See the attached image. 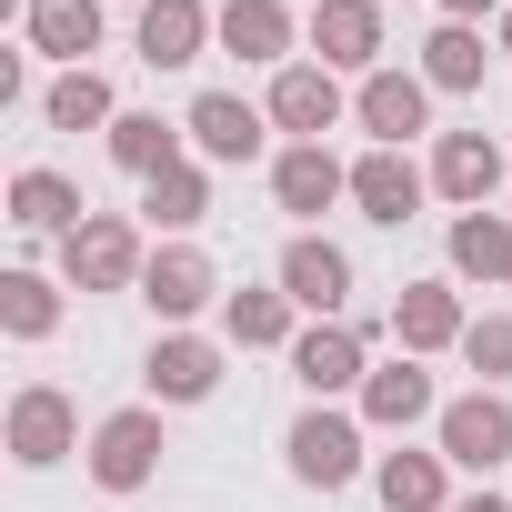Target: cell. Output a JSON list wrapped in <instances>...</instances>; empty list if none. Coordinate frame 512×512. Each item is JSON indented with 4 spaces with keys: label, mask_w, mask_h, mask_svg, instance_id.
<instances>
[{
    "label": "cell",
    "mask_w": 512,
    "mask_h": 512,
    "mask_svg": "<svg viewBox=\"0 0 512 512\" xmlns=\"http://www.w3.org/2000/svg\"><path fill=\"white\" fill-rule=\"evenodd\" d=\"M221 372H231V342H221V332H151V352H141V402L191 412V402L221 392Z\"/></svg>",
    "instance_id": "5"
},
{
    "label": "cell",
    "mask_w": 512,
    "mask_h": 512,
    "mask_svg": "<svg viewBox=\"0 0 512 512\" xmlns=\"http://www.w3.org/2000/svg\"><path fill=\"white\" fill-rule=\"evenodd\" d=\"M262 111H272V131H292V141H332V131L352 121V81L322 71V61H292V71H272Z\"/></svg>",
    "instance_id": "11"
},
{
    "label": "cell",
    "mask_w": 512,
    "mask_h": 512,
    "mask_svg": "<svg viewBox=\"0 0 512 512\" xmlns=\"http://www.w3.org/2000/svg\"><path fill=\"white\" fill-rule=\"evenodd\" d=\"M302 61H322V71H342V81H372V71H382V0H312Z\"/></svg>",
    "instance_id": "9"
},
{
    "label": "cell",
    "mask_w": 512,
    "mask_h": 512,
    "mask_svg": "<svg viewBox=\"0 0 512 512\" xmlns=\"http://www.w3.org/2000/svg\"><path fill=\"white\" fill-rule=\"evenodd\" d=\"M141 302L161 312V332H191L201 312H221V262L201 241H151V272H141Z\"/></svg>",
    "instance_id": "8"
},
{
    "label": "cell",
    "mask_w": 512,
    "mask_h": 512,
    "mask_svg": "<svg viewBox=\"0 0 512 512\" xmlns=\"http://www.w3.org/2000/svg\"><path fill=\"white\" fill-rule=\"evenodd\" d=\"M131 51H141L151 71H191L201 51H221V0H141Z\"/></svg>",
    "instance_id": "16"
},
{
    "label": "cell",
    "mask_w": 512,
    "mask_h": 512,
    "mask_svg": "<svg viewBox=\"0 0 512 512\" xmlns=\"http://www.w3.org/2000/svg\"><path fill=\"white\" fill-rule=\"evenodd\" d=\"M432 101H442V91H432L422 71H392V61H382L372 81H352V121L372 131V151H412V141L432 131Z\"/></svg>",
    "instance_id": "12"
},
{
    "label": "cell",
    "mask_w": 512,
    "mask_h": 512,
    "mask_svg": "<svg viewBox=\"0 0 512 512\" xmlns=\"http://www.w3.org/2000/svg\"><path fill=\"white\" fill-rule=\"evenodd\" d=\"M492 51H502V61H512V11H502V21H492Z\"/></svg>",
    "instance_id": "34"
},
{
    "label": "cell",
    "mask_w": 512,
    "mask_h": 512,
    "mask_svg": "<svg viewBox=\"0 0 512 512\" xmlns=\"http://www.w3.org/2000/svg\"><path fill=\"white\" fill-rule=\"evenodd\" d=\"M221 342L231 352H292L302 342V302L282 282H241V292H221Z\"/></svg>",
    "instance_id": "21"
},
{
    "label": "cell",
    "mask_w": 512,
    "mask_h": 512,
    "mask_svg": "<svg viewBox=\"0 0 512 512\" xmlns=\"http://www.w3.org/2000/svg\"><path fill=\"white\" fill-rule=\"evenodd\" d=\"M41 121H51V131H111V121H121V91H111L101 71H61V81L41 91Z\"/></svg>",
    "instance_id": "30"
},
{
    "label": "cell",
    "mask_w": 512,
    "mask_h": 512,
    "mask_svg": "<svg viewBox=\"0 0 512 512\" xmlns=\"http://www.w3.org/2000/svg\"><path fill=\"white\" fill-rule=\"evenodd\" d=\"M492 61H502V51H482V31H472V21H432V41H422V61H412V71L452 101V91H482V71H492Z\"/></svg>",
    "instance_id": "27"
},
{
    "label": "cell",
    "mask_w": 512,
    "mask_h": 512,
    "mask_svg": "<svg viewBox=\"0 0 512 512\" xmlns=\"http://www.w3.org/2000/svg\"><path fill=\"white\" fill-rule=\"evenodd\" d=\"M352 412H362L372 432H422V422H442V382L402 352V362H372V382L352 392Z\"/></svg>",
    "instance_id": "20"
},
{
    "label": "cell",
    "mask_w": 512,
    "mask_h": 512,
    "mask_svg": "<svg viewBox=\"0 0 512 512\" xmlns=\"http://www.w3.org/2000/svg\"><path fill=\"white\" fill-rule=\"evenodd\" d=\"M372 492H382V512H452V462L442 452H372Z\"/></svg>",
    "instance_id": "26"
},
{
    "label": "cell",
    "mask_w": 512,
    "mask_h": 512,
    "mask_svg": "<svg viewBox=\"0 0 512 512\" xmlns=\"http://www.w3.org/2000/svg\"><path fill=\"white\" fill-rule=\"evenodd\" d=\"M272 282H282L312 322H352V251H342V241L292 231V241H282V262H272Z\"/></svg>",
    "instance_id": "14"
},
{
    "label": "cell",
    "mask_w": 512,
    "mask_h": 512,
    "mask_svg": "<svg viewBox=\"0 0 512 512\" xmlns=\"http://www.w3.org/2000/svg\"><path fill=\"white\" fill-rule=\"evenodd\" d=\"M181 131H191V161H211V171H241V161L272 151V111L241 101V91H201L181 111Z\"/></svg>",
    "instance_id": "10"
},
{
    "label": "cell",
    "mask_w": 512,
    "mask_h": 512,
    "mask_svg": "<svg viewBox=\"0 0 512 512\" xmlns=\"http://www.w3.org/2000/svg\"><path fill=\"white\" fill-rule=\"evenodd\" d=\"M442 262H452V282L512 292V211H452V231H442Z\"/></svg>",
    "instance_id": "22"
},
{
    "label": "cell",
    "mask_w": 512,
    "mask_h": 512,
    "mask_svg": "<svg viewBox=\"0 0 512 512\" xmlns=\"http://www.w3.org/2000/svg\"><path fill=\"white\" fill-rule=\"evenodd\" d=\"M452 512H512V502H502L492 482H472V492H452Z\"/></svg>",
    "instance_id": "33"
},
{
    "label": "cell",
    "mask_w": 512,
    "mask_h": 512,
    "mask_svg": "<svg viewBox=\"0 0 512 512\" xmlns=\"http://www.w3.org/2000/svg\"><path fill=\"white\" fill-rule=\"evenodd\" d=\"M372 422L362 412H342V402H302L292 412V432H282V462H292V482L302 492H352L362 472H372Z\"/></svg>",
    "instance_id": "1"
},
{
    "label": "cell",
    "mask_w": 512,
    "mask_h": 512,
    "mask_svg": "<svg viewBox=\"0 0 512 512\" xmlns=\"http://www.w3.org/2000/svg\"><path fill=\"white\" fill-rule=\"evenodd\" d=\"M161 452H171V432H161V402H121V412H101V422H91V452H81V472H91L101 492H141V482L161 472Z\"/></svg>",
    "instance_id": "6"
},
{
    "label": "cell",
    "mask_w": 512,
    "mask_h": 512,
    "mask_svg": "<svg viewBox=\"0 0 512 512\" xmlns=\"http://www.w3.org/2000/svg\"><path fill=\"white\" fill-rule=\"evenodd\" d=\"M11 221H21L31 241H71V231L91 221V201H81V181H71V171L31 161V171H11Z\"/></svg>",
    "instance_id": "23"
},
{
    "label": "cell",
    "mask_w": 512,
    "mask_h": 512,
    "mask_svg": "<svg viewBox=\"0 0 512 512\" xmlns=\"http://www.w3.org/2000/svg\"><path fill=\"white\" fill-rule=\"evenodd\" d=\"M492 191H512V151L492 131H432V201L492 211Z\"/></svg>",
    "instance_id": "13"
},
{
    "label": "cell",
    "mask_w": 512,
    "mask_h": 512,
    "mask_svg": "<svg viewBox=\"0 0 512 512\" xmlns=\"http://www.w3.org/2000/svg\"><path fill=\"white\" fill-rule=\"evenodd\" d=\"M101 151H111L131 181H161V171H181V161H191V131H181V121H161V111H121V121L101 131Z\"/></svg>",
    "instance_id": "25"
},
{
    "label": "cell",
    "mask_w": 512,
    "mask_h": 512,
    "mask_svg": "<svg viewBox=\"0 0 512 512\" xmlns=\"http://www.w3.org/2000/svg\"><path fill=\"white\" fill-rule=\"evenodd\" d=\"M502 11H512V0H442V21H472V31H482V21H502Z\"/></svg>",
    "instance_id": "32"
},
{
    "label": "cell",
    "mask_w": 512,
    "mask_h": 512,
    "mask_svg": "<svg viewBox=\"0 0 512 512\" xmlns=\"http://www.w3.org/2000/svg\"><path fill=\"white\" fill-rule=\"evenodd\" d=\"M71 282H51V272H0V332H11V342H51L61 332V302Z\"/></svg>",
    "instance_id": "29"
},
{
    "label": "cell",
    "mask_w": 512,
    "mask_h": 512,
    "mask_svg": "<svg viewBox=\"0 0 512 512\" xmlns=\"http://www.w3.org/2000/svg\"><path fill=\"white\" fill-rule=\"evenodd\" d=\"M462 362H472V372L502 392V382H512V312H472V332H462Z\"/></svg>",
    "instance_id": "31"
},
{
    "label": "cell",
    "mask_w": 512,
    "mask_h": 512,
    "mask_svg": "<svg viewBox=\"0 0 512 512\" xmlns=\"http://www.w3.org/2000/svg\"><path fill=\"white\" fill-rule=\"evenodd\" d=\"M272 201H282L292 221H322L332 201H352V161H342L332 141H282V151H272Z\"/></svg>",
    "instance_id": "18"
},
{
    "label": "cell",
    "mask_w": 512,
    "mask_h": 512,
    "mask_svg": "<svg viewBox=\"0 0 512 512\" xmlns=\"http://www.w3.org/2000/svg\"><path fill=\"white\" fill-rule=\"evenodd\" d=\"M422 201H432V161H412V151H362V161H352V211H362V221L402 231Z\"/></svg>",
    "instance_id": "19"
},
{
    "label": "cell",
    "mask_w": 512,
    "mask_h": 512,
    "mask_svg": "<svg viewBox=\"0 0 512 512\" xmlns=\"http://www.w3.org/2000/svg\"><path fill=\"white\" fill-rule=\"evenodd\" d=\"M392 332V312L372 322V312H352V322H302V342H292V382L312 392V402H342V392H362L372 382V342Z\"/></svg>",
    "instance_id": "3"
},
{
    "label": "cell",
    "mask_w": 512,
    "mask_h": 512,
    "mask_svg": "<svg viewBox=\"0 0 512 512\" xmlns=\"http://www.w3.org/2000/svg\"><path fill=\"white\" fill-rule=\"evenodd\" d=\"M141 272H151V221H131V211H91L61 241V282L71 292H141Z\"/></svg>",
    "instance_id": "2"
},
{
    "label": "cell",
    "mask_w": 512,
    "mask_h": 512,
    "mask_svg": "<svg viewBox=\"0 0 512 512\" xmlns=\"http://www.w3.org/2000/svg\"><path fill=\"white\" fill-rule=\"evenodd\" d=\"M141 221H151V231H171V241H191V231L211 221V161H181V171L141 181Z\"/></svg>",
    "instance_id": "28"
},
{
    "label": "cell",
    "mask_w": 512,
    "mask_h": 512,
    "mask_svg": "<svg viewBox=\"0 0 512 512\" xmlns=\"http://www.w3.org/2000/svg\"><path fill=\"white\" fill-rule=\"evenodd\" d=\"M462 332H472V312H462V282H452V272H422V282L392 292V342H402L412 362L462 352Z\"/></svg>",
    "instance_id": "15"
},
{
    "label": "cell",
    "mask_w": 512,
    "mask_h": 512,
    "mask_svg": "<svg viewBox=\"0 0 512 512\" xmlns=\"http://www.w3.org/2000/svg\"><path fill=\"white\" fill-rule=\"evenodd\" d=\"M0 442H11V462H21V472H51V462L91 452V442H81V402H71L61 382H21V392H11V412H0Z\"/></svg>",
    "instance_id": "7"
},
{
    "label": "cell",
    "mask_w": 512,
    "mask_h": 512,
    "mask_svg": "<svg viewBox=\"0 0 512 512\" xmlns=\"http://www.w3.org/2000/svg\"><path fill=\"white\" fill-rule=\"evenodd\" d=\"M432 452H442L452 472L492 482V472L512 462V392H492V382L452 392V402H442V422H432Z\"/></svg>",
    "instance_id": "4"
},
{
    "label": "cell",
    "mask_w": 512,
    "mask_h": 512,
    "mask_svg": "<svg viewBox=\"0 0 512 512\" xmlns=\"http://www.w3.org/2000/svg\"><path fill=\"white\" fill-rule=\"evenodd\" d=\"M21 41H31L41 61H61V71H91V51H101V0H31V11H21Z\"/></svg>",
    "instance_id": "24"
},
{
    "label": "cell",
    "mask_w": 512,
    "mask_h": 512,
    "mask_svg": "<svg viewBox=\"0 0 512 512\" xmlns=\"http://www.w3.org/2000/svg\"><path fill=\"white\" fill-rule=\"evenodd\" d=\"M302 21L312 11H292V0H221V51L251 61V71H292L302 61Z\"/></svg>",
    "instance_id": "17"
}]
</instances>
